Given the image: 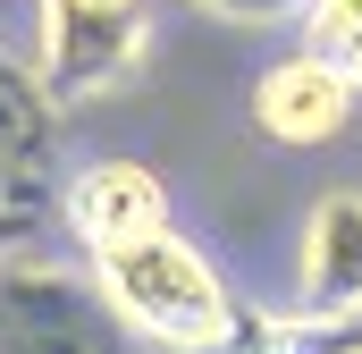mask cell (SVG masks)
<instances>
[{
    "instance_id": "30bf717a",
    "label": "cell",
    "mask_w": 362,
    "mask_h": 354,
    "mask_svg": "<svg viewBox=\"0 0 362 354\" xmlns=\"http://www.w3.org/2000/svg\"><path fill=\"white\" fill-rule=\"evenodd\" d=\"M211 17H236V25H278V17H303L312 0H194Z\"/></svg>"
},
{
    "instance_id": "ba28073f",
    "label": "cell",
    "mask_w": 362,
    "mask_h": 354,
    "mask_svg": "<svg viewBox=\"0 0 362 354\" xmlns=\"http://www.w3.org/2000/svg\"><path fill=\"white\" fill-rule=\"evenodd\" d=\"M303 51L329 59V68L362 93V0H312V8H303Z\"/></svg>"
},
{
    "instance_id": "277c9868",
    "label": "cell",
    "mask_w": 362,
    "mask_h": 354,
    "mask_svg": "<svg viewBox=\"0 0 362 354\" xmlns=\"http://www.w3.org/2000/svg\"><path fill=\"white\" fill-rule=\"evenodd\" d=\"M295 312L362 321V194H320L295 245Z\"/></svg>"
},
{
    "instance_id": "3957f363",
    "label": "cell",
    "mask_w": 362,
    "mask_h": 354,
    "mask_svg": "<svg viewBox=\"0 0 362 354\" xmlns=\"http://www.w3.org/2000/svg\"><path fill=\"white\" fill-rule=\"evenodd\" d=\"M0 354H144V346L118 329L93 270L8 253L0 262Z\"/></svg>"
},
{
    "instance_id": "52a82bcc",
    "label": "cell",
    "mask_w": 362,
    "mask_h": 354,
    "mask_svg": "<svg viewBox=\"0 0 362 354\" xmlns=\"http://www.w3.org/2000/svg\"><path fill=\"white\" fill-rule=\"evenodd\" d=\"M51 135H59V110L42 101V85H34L25 59L0 51V169L51 185Z\"/></svg>"
},
{
    "instance_id": "7a4b0ae2",
    "label": "cell",
    "mask_w": 362,
    "mask_h": 354,
    "mask_svg": "<svg viewBox=\"0 0 362 354\" xmlns=\"http://www.w3.org/2000/svg\"><path fill=\"white\" fill-rule=\"evenodd\" d=\"M152 0H42V59L34 85L51 110H85L144 68Z\"/></svg>"
},
{
    "instance_id": "6da1fadb",
    "label": "cell",
    "mask_w": 362,
    "mask_h": 354,
    "mask_svg": "<svg viewBox=\"0 0 362 354\" xmlns=\"http://www.w3.org/2000/svg\"><path fill=\"white\" fill-rule=\"evenodd\" d=\"M93 287H101V304L118 312V329L135 346H160V354H211L236 321L228 278L177 228H144V236L93 253Z\"/></svg>"
},
{
    "instance_id": "5b68a950",
    "label": "cell",
    "mask_w": 362,
    "mask_h": 354,
    "mask_svg": "<svg viewBox=\"0 0 362 354\" xmlns=\"http://www.w3.org/2000/svg\"><path fill=\"white\" fill-rule=\"evenodd\" d=\"M59 211L85 236V253H110V245H127L144 228H169V185L144 161H85L59 185Z\"/></svg>"
},
{
    "instance_id": "8992f818",
    "label": "cell",
    "mask_w": 362,
    "mask_h": 354,
    "mask_svg": "<svg viewBox=\"0 0 362 354\" xmlns=\"http://www.w3.org/2000/svg\"><path fill=\"white\" fill-rule=\"evenodd\" d=\"M346 118H354V85L329 59H312V51L278 59L253 85V127L270 144H329V135H346Z\"/></svg>"
},
{
    "instance_id": "9c48e42d",
    "label": "cell",
    "mask_w": 362,
    "mask_h": 354,
    "mask_svg": "<svg viewBox=\"0 0 362 354\" xmlns=\"http://www.w3.org/2000/svg\"><path fill=\"white\" fill-rule=\"evenodd\" d=\"M42 211H51V185H42V177H17V169H0V262L34 245Z\"/></svg>"
}]
</instances>
